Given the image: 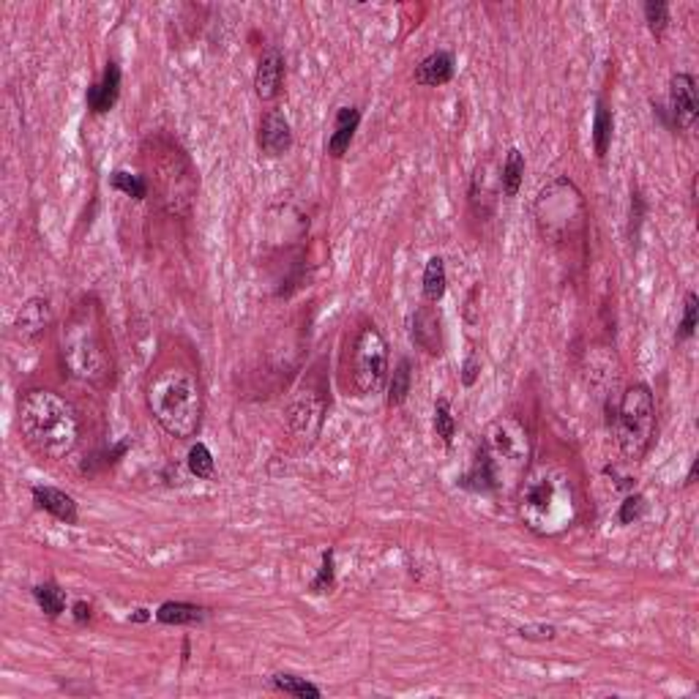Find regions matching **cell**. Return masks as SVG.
I'll list each match as a JSON object with an SVG mask.
<instances>
[{
  "mask_svg": "<svg viewBox=\"0 0 699 699\" xmlns=\"http://www.w3.org/2000/svg\"><path fill=\"white\" fill-rule=\"evenodd\" d=\"M90 615H93V609H90L88 601H77V604L72 607V618H74L77 626H85V623L90 620Z\"/></svg>",
  "mask_w": 699,
  "mask_h": 699,
  "instance_id": "e575fe53",
  "label": "cell"
},
{
  "mask_svg": "<svg viewBox=\"0 0 699 699\" xmlns=\"http://www.w3.org/2000/svg\"><path fill=\"white\" fill-rule=\"evenodd\" d=\"M699 118V93H696V80L691 74H675L669 80V118L667 126L678 132L694 129Z\"/></svg>",
  "mask_w": 699,
  "mask_h": 699,
  "instance_id": "9c48e42d",
  "label": "cell"
},
{
  "mask_svg": "<svg viewBox=\"0 0 699 699\" xmlns=\"http://www.w3.org/2000/svg\"><path fill=\"white\" fill-rule=\"evenodd\" d=\"M615 432H618V448L628 462H639L648 454L656 435V399L648 386L636 383L623 394L615 418Z\"/></svg>",
  "mask_w": 699,
  "mask_h": 699,
  "instance_id": "52a82bcc",
  "label": "cell"
},
{
  "mask_svg": "<svg viewBox=\"0 0 699 699\" xmlns=\"http://www.w3.org/2000/svg\"><path fill=\"white\" fill-rule=\"evenodd\" d=\"M533 446L527 426L514 415L495 418L481 435L473 467L462 478V487L478 495H492L522 481Z\"/></svg>",
  "mask_w": 699,
  "mask_h": 699,
  "instance_id": "6da1fadb",
  "label": "cell"
},
{
  "mask_svg": "<svg viewBox=\"0 0 699 699\" xmlns=\"http://www.w3.org/2000/svg\"><path fill=\"white\" fill-rule=\"evenodd\" d=\"M17 423L25 446L49 462L66 459L77 448L82 432L74 405L47 388H33L20 399Z\"/></svg>",
  "mask_w": 699,
  "mask_h": 699,
  "instance_id": "7a4b0ae2",
  "label": "cell"
},
{
  "mask_svg": "<svg viewBox=\"0 0 699 699\" xmlns=\"http://www.w3.org/2000/svg\"><path fill=\"white\" fill-rule=\"evenodd\" d=\"M478 378H481V361H478V355H475V353H470V355L465 358V363H462L459 380H462V386H465V388H473V386L478 383Z\"/></svg>",
  "mask_w": 699,
  "mask_h": 699,
  "instance_id": "d6a6232c",
  "label": "cell"
},
{
  "mask_svg": "<svg viewBox=\"0 0 699 699\" xmlns=\"http://www.w3.org/2000/svg\"><path fill=\"white\" fill-rule=\"evenodd\" d=\"M576 487L560 467H535L522 475L519 516L535 535H560L576 519Z\"/></svg>",
  "mask_w": 699,
  "mask_h": 699,
  "instance_id": "3957f363",
  "label": "cell"
},
{
  "mask_svg": "<svg viewBox=\"0 0 699 699\" xmlns=\"http://www.w3.org/2000/svg\"><path fill=\"white\" fill-rule=\"evenodd\" d=\"M148 618H150V615H148V609H134V615H132L129 620H132V623H145Z\"/></svg>",
  "mask_w": 699,
  "mask_h": 699,
  "instance_id": "d590c367",
  "label": "cell"
},
{
  "mask_svg": "<svg viewBox=\"0 0 699 699\" xmlns=\"http://www.w3.org/2000/svg\"><path fill=\"white\" fill-rule=\"evenodd\" d=\"M285 82V55L277 47H268L254 72V93L260 101H274L282 93Z\"/></svg>",
  "mask_w": 699,
  "mask_h": 699,
  "instance_id": "8fae6325",
  "label": "cell"
},
{
  "mask_svg": "<svg viewBox=\"0 0 699 699\" xmlns=\"http://www.w3.org/2000/svg\"><path fill=\"white\" fill-rule=\"evenodd\" d=\"M533 213H535V225H539V233L547 241H552V243H560V241L582 233L584 230V219H587L584 200H582L579 189L568 178L550 181L539 192V197H535Z\"/></svg>",
  "mask_w": 699,
  "mask_h": 699,
  "instance_id": "8992f818",
  "label": "cell"
},
{
  "mask_svg": "<svg viewBox=\"0 0 699 699\" xmlns=\"http://www.w3.org/2000/svg\"><path fill=\"white\" fill-rule=\"evenodd\" d=\"M156 620L165 626H192L205 620V609L186 601H165L156 609Z\"/></svg>",
  "mask_w": 699,
  "mask_h": 699,
  "instance_id": "d6986e66",
  "label": "cell"
},
{
  "mask_svg": "<svg viewBox=\"0 0 699 699\" xmlns=\"http://www.w3.org/2000/svg\"><path fill=\"white\" fill-rule=\"evenodd\" d=\"M456 74V61L448 49H438L432 55H426L418 66H415V85L423 88H440L448 85Z\"/></svg>",
  "mask_w": 699,
  "mask_h": 699,
  "instance_id": "2e32d148",
  "label": "cell"
},
{
  "mask_svg": "<svg viewBox=\"0 0 699 699\" xmlns=\"http://www.w3.org/2000/svg\"><path fill=\"white\" fill-rule=\"evenodd\" d=\"M148 410L153 421L175 440H189L202 423V388L197 378L183 366H165L156 371L148 391Z\"/></svg>",
  "mask_w": 699,
  "mask_h": 699,
  "instance_id": "5b68a950",
  "label": "cell"
},
{
  "mask_svg": "<svg viewBox=\"0 0 699 699\" xmlns=\"http://www.w3.org/2000/svg\"><path fill=\"white\" fill-rule=\"evenodd\" d=\"M61 355L74 380L90 388H107L113 383L115 361L104 339L101 311L93 301H82L72 311L61 337Z\"/></svg>",
  "mask_w": 699,
  "mask_h": 699,
  "instance_id": "277c9868",
  "label": "cell"
},
{
  "mask_svg": "<svg viewBox=\"0 0 699 699\" xmlns=\"http://www.w3.org/2000/svg\"><path fill=\"white\" fill-rule=\"evenodd\" d=\"M644 508H648V500H644V495H639V492L628 495V498L620 503V508H618V524L626 527V524L639 522L642 514H644Z\"/></svg>",
  "mask_w": 699,
  "mask_h": 699,
  "instance_id": "4dcf8cb0",
  "label": "cell"
},
{
  "mask_svg": "<svg viewBox=\"0 0 699 699\" xmlns=\"http://www.w3.org/2000/svg\"><path fill=\"white\" fill-rule=\"evenodd\" d=\"M110 183H113L115 192H124L132 200H145L148 197V181L142 175H132L126 170H115Z\"/></svg>",
  "mask_w": 699,
  "mask_h": 699,
  "instance_id": "83f0119b",
  "label": "cell"
},
{
  "mask_svg": "<svg viewBox=\"0 0 699 699\" xmlns=\"http://www.w3.org/2000/svg\"><path fill=\"white\" fill-rule=\"evenodd\" d=\"M519 636L533 639V642H547V639H555V636H558V628H555V626H547V623L522 626V628H519Z\"/></svg>",
  "mask_w": 699,
  "mask_h": 699,
  "instance_id": "836d02e7",
  "label": "cell"
},
{
  "mask_svg": "<svg viewBox=\"0 0 699 699\" xmlns=\"http://www.w3.org/2000/svg\"><path fill=\"white\" fill-rule=\"evenodd\" d=\"M612 132H615V118H612V110L609 104L604 98H599L596 104V115H593V150L599 158L607 156L609 145H612Z\"/></svg>",
  "mask_w": 699,
  "mask_h": 699,
  "instance_id": "44dd1931",
  "label": "cell"
},
{
  "mask_svg": "<svg viewBox=\"0 0 699 699\" xmlns=\"http://www.w3.org/2000/svg\"><path fill=\"white\" fill-rule=\"evenodd\" d=\"M435 432H438V438H440L446 446L454 443L456 418H454V410H451V402H448V399H438V402H435Z\"/></svg>",
  "mask_w": 699,
  "mask_h": 699,
  "instance_id": "4316f807",
  "label": "cell"
},
{
  "mask_svg": "<svg viewBox=\"0 0 699 699\" xmlns=\"http://www.w3.org/2000/svg\"><path fill=\"white\" fill-rule=\"evenodd\" d=\"M257 145L262 153L268 156H285L293 148V129L290 121L285 118V113L279 110H268L260 121V132H257Z\"/></svg>",
  "mask_w": 699,
  "mask_h": 699,
  "instance_id": "7c38bea8",
  "label": "cell"
},
{
  "mask_svg": "<svg viewBox=\"0 0 699 699\" xmlns=\"http://www.w3.org/2000/svg\"><path fill=\"white\" fill-rule=\"evenodd\" d=\"M121 85H124L121 66L115 61H110V64H107V69H104V74H101V80L88 88V110L93 115L110 113L113 107L118 104V98H121Z\"/></svg>",
  "mask_w": 699,
  "mask_h": 699,
  "instance_id": "5bb4252c",
  "label": "cell"
},
{
  "mask_svg": "<svg viewBox=\"0 0 699 699\" xmlns=\"http://www.w3.org/2000/svg\"><path fill=\"white\" fill-rule=\"evenodd\" d=\"M410 337L413 342L426 350L429 355L443 353V322L432 306H418L410 320Z\"/></svg>",
  "mask_w": 699,
  "mask_h": 699,
  "instance_id": "4fadbf2b",
  "label": "cell"
},
{
  "mask_svg": "<svg viewBox=\"0 0 699 699\" xmlns=\"http://www.w3.org/2000/svg\"><path fill=\"white\" fill-rule=\"evenodd\" d=\"M696 311H699V298L696 293H686L683 301V322H680V331H678V342H686L694 337L696 331Z\"/></svg>",
  "mask_w": 699,
  "mask_h": 699,
  "instance_id": "1f68e13d",
  "label": "cell"
},
{
  "mask_svg": "<svg viewBox=\"0 0 699 699\" xmlns=\"http://www.w3.org/2000/svg\"><path fill=\"white\" fill-rule=\"evenodd\" d=\"M644 22H648L651 33L656 38H661L669 28V4H661V0H651L644 4Z\"/></svg>",
  "mask_w": 699,
  "mask_h": 699,
  "instance_id": "f1b7e54d",
  "label": "cell"
},
{
  "mask_svg": "<svg viewBox=\"0 0 699 699\" xmlns=\"http://www.w3.org/2000/svg\"><path fill=\"white\" fill-rule=\"evenodd\" d=\"M388 380V342L378 326H363L353 345V386L361 396L378 394Z\"/></svg>",
  "mask_w": 699,
  "mask_h": 699,
  "instance_id": "ba28073f",
  "label": "cell"
},
{
  "mask_svg": "<svg viewBox=\"0 0 699 699\" xmlns=\"http://www.w3.org/2000/svg\"><path fill=\"white\" fill-rule=\"evenodd\" d=\"M186 462H189L192 475L200 478V481H208V478H213V473H217V462H213V454H210V448L205 443H194L189 448V459Z\"/></svg>",
  "mask_w": 699,
  "mask_h": 699,
  "instance_id": "484cf974",
  "label": "cell"
},
{
  "mask_svg": "<svg viewBox=\"0 0 699 699\" xmlns=\"http://www.w3.org/2000/svg\"><path fill=\"white\" fill-rule=\"evenodd\" d=\"M33 601L47 618H61L66 612V590L55 582H41L33 587Z\"/></svg>",
  "mask_w": 699,
  "mask_h": 699,
  "instance_id": "ffe728a7",
  "label": "cell"
},
{
  "mask_svg": "<svg viewBox=\"0 0 699 699\" xmlns=\"http://www.w3.org/2000/svg\"><path fill=\"white\" fill-rule=\"evenodd\" d=\"M337 582V568H334V550L322 552V563H320V571L317 576L311 579V590L314 593H328V590L334 587Z\"/></svg>",
  "mask_w": 699,
  "mask_h": 699,
  "instance_id": "f546056e",
  "label": "cell"
},
{
  "mask_svg": "<svg viewBox=\"0 0 699 699\" xmlns=\"http://www.w3.org/2000/svg\"><path fill=\"white\" fill-rule=\"evenodd\" d=\"M30 495H33V503H36L41 511L52 514V516L61 519V522H66V524H74V522H77V503H74V498L66 495L64 490H55V487H33Z\"/></svg>",
  "mask_w": 699,
  "mask_h": 699,
  "instance_id": "ac0fdd59",
  "label": "cell"
},
{
  "mask_svg": "<svg viewBox=\"0 0 699 699\" xmlns=\"http://www.w3.org/2000/svg\"><path fill=\"white\" fill-rule=\"evenodd\" d=\"M271 686L287 696H295V699H320L322 696V688L309 683L306 678H298V675H287V672H279V675H271Z\"/></svg>",
  "mask_w": 699,
  "mask_h": 699,
  "instance_id": "cb8c5ba5",
  "label": "cell"
},
{
  "mask_svg": "<svg viewBox=\"0 0 699 699\" xmlns=\"http://www.w3.org/2000/svg\"><path fill=\"white\" fill-rule=\"evenodd\" d=\"M696 470H699V462H694V465H691V470H688V475H686V487H691V483H694V478H696Z\"/></svg>",
  "mask_w": 699,
  "mask_h": 699,
  "instance_id": "8d00e7d4",
  "label": "cell"
},
{
  "mask_svg": "<svg viewBox=\"0 0 699 699\" xmlns=\"http://www.w3.org/2000/svg\"><path fill=\"white\" fill-rule=\"evenodd\" d=\"M448 287V277H446V262L443 257H429L426 268H423V298L429 303L443 301Z\"/></svg>",
  "mask_w": 699,
  "mask_h": 699,
  "instance_id": "7402d4cb",
  "label": "cell"
},
{
  "mask_svg": "<svg viewBox=\"0 0 699 699\" xmlns=\"http://www.w3.org/2000/svg\"><path fill=\"white\" fill-rule=\"evenodd\" d=\"M522 181H524V153L519 148H508L506 153V161H503V173H500V186H503V194L511 200L519 194L522 189Z\"/></svg>",
  "mask_w": 699,
  "mask_h": 699,
  "instance_id": "603a6c76",
  "label": "cell"
},
{
  "mask_svg": "<svg viewBox=\"0 0 699 699\" xmlns=\"http://www.w3.org/2000/svg\"><path fill=\"white\" fill-rule=\"evenodd\" d=\"M358 126H361V110H358V107H339L337 121H334V132H331L328 145H326L331 158H342L347 153Z\"/></svg>",
  "mask_w": 699,
  "mask_h": 699,
  "instance_id": "e0dca14e",
  "label": "cell"
},
{
  "mask_svg": "<svg viewBox=\"0 0 699 699\" xmlns=\"http://www.w3.org/2000/svg\"><path fill=\"white\" fill-rule=\"evenodd\" d=\"M322 418H326V402L314 391H301L287 407V426L295 438H317Z\"/></svg>",
  "mask_w": 699,
  "mask_h": 699,
  "instance_id": "30bf717a",
  "label": "cell"
},
{
  "mask_svg": "<svg viewBox=\"0 0 699 699\" xmlns=\"http://www.w3.org/2000/svg\"><path fill=\"white\" fill-rule=\"evenodd\" d=\"M410 388H413V371H410V361L402 358L394 369V378H391V386H388V407H399L407 402L410 396Z\"/></svg>",
  "mask_w": 699,
  "mask_h": 699,
  "instance_id": "d4e9b609",
  "label": "cell"
},
{
  "mask_svg": "<svg viewBox=\"0 0 699 699\" xmlns=\"http://www.w3.org/2000/svg\"><path fill=\"white\" fill-rule=\"evenodd\" d=\"M49 320H52L49 301L47 298H28L17 309V314H14V334H17V339H22V342L38 339L47 331Z\"/></svg>",
  "mask_w": 699,
  "mask_h": 699,
  "instance_id": "9a60e30c",
  "label": "cell"
}]
</instances>
